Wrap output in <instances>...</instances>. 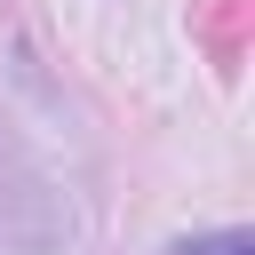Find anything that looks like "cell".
<instances>
[{
	"instance_id": "cell-1",
	"label": "cell",
	"mask_w": 255,
	"mask_h": 255,
	"mask_svg": "<svg viewBox=\"0 0 255 255\" xmlns=\"http://www.w3.org/2000/svg\"><path fill=\"white\" fill-rule=\"evenodd\" d=\"M167 255H255V239H247V231H207V239H183V247H167Z\"/></svg>"
}]
</instances>
